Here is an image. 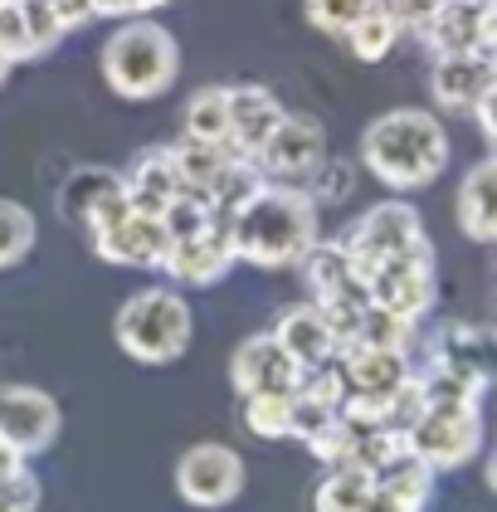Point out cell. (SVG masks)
<instances>
[{"label": "cell", "mask_w": 497, "mask_h": 512, "mask_svg": "<svg viewBox=\"0 0 497 512\" xmlns=\"http://www.w3.org/2000/svg\"><path fill=\"white\" fill-rule=\"evenodd\" d=\"M376 488H381L390 503H400L405 512H424L429 498H434V469L405 449V454H395L390 464L376 469Z\"/></svg>", "instance_id": "23"}, {"label": "cell", "mask_w": 497, "mask_h": 512, "mask_svg": "<svg viewBox=\"0 0 497 512\" xmlns=\"http://www.w3.org/2000/svg\"><path fill=\"white\" fill-rule=\"evenodd\" d=\"M0 10H5V5H0Z\"/></svg>", "instance_id": "45"}, {"label": "cell", "mask_w": 497, "mask_h": 512, "mask_svg": "<svg viewBox=\"0 0 497 512\" xmlns=\"http://www.w3.org/2000/svg\"><path fill=\"white\" fill-rule=\"evenodd\" d=\"M93 5H98V20H147L171 0H93Z\"/></svg>", "instance_id": "38"}, {"label": "cell", "mask_w": 497, "mask_h": 512, "mask_svg": "<svg viewBox=\"0 0 497 512\" xmlns=\"http://www.w3.org/2000/svg\"><path fill=\"white\" fill-rule=\"evenodd\" d=\"M298 274L307 283V303H327V298H342V293L366 288L356 278V269H351V254L342 249V239H317L298 259Z\"/></svg>", "instance_id": "22"}, {"label": "cell", "mask_w": 497, "mask_h": 512, "mask_svg": "<svg viewBox=\"0 0 497 512\" xmlns=\"http://www.w3.org/2000/svg\"><path fill=\"white\" fill-rule=\"evenodd\" d=\"M273 337H278V347L293 356L303 371L312 366H327V361H337V332L327 327V317L317 303H298V308H288V313H278V322L268 327Z\"/></svg>", "instance_id": "20"}, {"label": "cell", "mask_w": 497, "mask_h": 512, "mask_svg": "<svg viewBox=\"0 0 497 512\" xmlns=\"http://www.w3.org/2000/svg\"><path fill=\"white\" fill-rule=\"evenodd\" d=\"M376 5H381L395 25H400V35H420L444 0H376Z\"/></svg>", "instance_id": "36"}, {"label": "cell", "mask_w": 497, "mask_h": 512, "mask_svg": "<svg viewBox=\"0 0 497 512\" xmlns=\"http://www.w3.org/2000/svg\"><path fill=\"white\" fill-rule=\"evenodd\" d=\"M405 449L434 473L463 469L483 449V410L478 405H424V415L405 430Z\"/></svg>", "instance_id": "6"}, {"label": "cell", "mask_w": 497, "mask_h": 512, "mask_svg": "<svg viewBox=\"0 0 497 512\" xmlns=\"http://www.w3.org/2000/svg\"><path fill=\"white\" fill-rule=\"evenodd\" d=\"M176 493L191 508H225L244 493V459L230 444H215V439L191 444L176 459Z\"/></svg>", "instance_id": "10"}, {"label": "cell", "mask_w": 497, "mask_h": 512, "mask_svg": "<svg viewBox=\"0 0 497 512\" xmlns=\"http://www.w3.org/2000/svg\"><path fill=\"white\" fill-rule=\"evenodd\" d=\"M234 264H239V259H234L230 220L220 215L210 230H200V235H191V239H176V244L166 249L161 274L171 278V283H186V288H215Z\"/></svg>", "instance_id": "14"}, {"label": "cell", "mask_w": 497, "mask_h": 512, "mask_svg": "<svg viewBox=\"0 0 497 512\" xmlns=\"http://www.w3.org/2000/svg\"><path fill=\"white\" fill-rule=\"evenodd\" d=\"M371 5H376V0H303L307 20H312L322 35H332V40H342Z\"/></svg>", "instance_id": "34"}, {"label": "cell", "mask_w": 497, "mask_h": 512, "mask_svg": "<svg viewBox=\"0 0 497 512\" xmlns=\"http://www.w3.org/2000/svg\"><path fill=\"white\" fill-rule=\"evenodd\" d=\"M497 88V54H449L429 64V93L444 113H478V103Z\"/></svg>", "instance_id": "15"}, {"label": "cell", "mask_w": 497, "mask_h": 512, "mask_svg": "<svg viewBox=\"0 0 497 512\" xmlns=\"http://www.w3.org/2000/svg\"><path fill=\"white\" fill-rule=\"evenodd\" d=\"M225 220H230L234 259L254 269H298V259L322 239L317 200L303 186H278V181H264Z\"/></svg>", "instance_id": "1"}, {"label": "cell", "mask_w": 497, "mask_h": 512, "mask_svg": "<svg viewBox=\"0 0 497 512\" xmlns=\"http://www.w3.org/2000/svg\"><path fill=\"white\" fill-rule=\"evenodd\" d=\"M181 191L186 186H181V171L171 161V147H142L122 171V196L142 215H161Z\"/></svg>", "instance_id": "18"}, {"label": "cell", "mask_w": 497, "mask_h": 512, "mask_svg": "<svg viewBox=\"0 0 497 512\" xmlns=\"http://www.w3.org/2000/svg\"><path fill=\"white\" fill-rule=\"evenodd\" d=\"M234 147H215V142H195V137H181V142H171V161H176V171H181V186L186 191H210V181L230 166Z\"/></svg>", "instance_id": "26"}, {"label": "cell", "mask_w": 497, "mask_h": 512, "mask_svg": "<svg viewBox=\"0 0 497 512\" xmlns=\"http://www.w3.org/2000/svg\"><path fill=\"white\" fill-rule=\"evenodd\" d=\"M434 361L459 371L468 381H478L483 391L497 381V332L488 327H468V322H449L434 337Z\"/></svg>", "instance_id": "19"}, {"label": "cell", "mask_w": 497, "mask_h": 512, "mask_svg": "<svg viewBox=\"0 0 497 512\" xmlns=\"http://www.w3.org/2000/svg\"><path fill=\"white\" fill-rule=\"evenodd\" d=\"M424 239H429L424 235V220H420V210H415L410 200H381V205L361 210V215L346 225L342 249L351 254L356 278L366 283L371 269H381L385 259H400V254L420 249Z\"/></svg>", "instance_id": "5"}, {"label": "cell", "mask_w": 497, "mask_h": 512, "mask_svg": "<svg viewBox=\"0 0 497 512\" xmlns=\"http://www.w3.org/2000/svg\"><path fill=\"white\" fill-rule=\"evenodd\" d=\"M361 166L385 191H424L449 166V132L429 108H390L361 132Z\"/></svg>", "instance_id": "2"}, {"label": "cell", "mask_w": 497, "mask_h": 512, "mask_svg": "<svg viewBox=\"0 0 497 512\" xmlns=\"http://www.w3.org/2000/svg\"><path fill=\"white\" fill-rule=\"evenodd\" d=\"M483 473H488V488H493V493H497V449H493V454H488V464H483Z\"/></svg>", "instance_id": "43"}, {"label": "cell", "mask_w": 497, "mask_h": 512, "mask_svg": "<svg viewBox=\"0 0 497 512\" xmlns=\"http://www.w3.org/2000/svg\"><path fill=\"white\" fill-rule=\"evenodd\" d=\"M35 239H39V225H35V210L20 205V200L0 196V269H15L35 254Z\"/></svg>", "instance_id": "28"}, {"label": "cell", "mask_w": 497, "mask_h": 512, "mask_svg": "<svg viewBox=\"0 0 497 512\" xmlns=\"http://www.w3.org/2000/svg\"><path fill=\"white\" fill-rule=\"evenodd\" d=\"M434 293H439V283H434V249H429V239L420 249H410L400 259H385L381 269L366 274L371 308L405 317V322H420L434 308Z\"/></svg>", "instance_id": "7"}, {"label": "cell", "mask_w": 497, "mask_h": 512, "mask_svg": "<svg viewBox=\"0 0 497 512\" xmlns=\"http://www.w3.org/2000/svg\"><path fill=\"white\" fill-rule=\"evenodd\" d=\"M342 44L351 49V59H361V64H381L385 54L400 44V25L385 15L381 5H371V10H366V15L342 35Z\"/></svg>", "instance_id": "29"}, {"label": "cell", "mask_w": 497, "mask_h": 512, "mask_svg": "<svg viewBox=\"0 0 497 512\" xmlns=\"http://www.w3.org/2000/svg\"><path fill=\"white\" fill-rule=\"evenodd\" d=\"M113 337L122 356L142 361V366H171L191 352L195 337V313L181 288L156 283V288H137L113 317Z\"/></svg>", "instance_id": "4"}, {"label": "cell", "mask_w": 497, "mask_h": 512, "mask_svg": "<svg viewBox=\"0 0 497 512\" xmlns=\"http://www.w3.org/2000/svg\"><path fill=\"white\" fill-rule=\"evenodd\" d=\"M98 69L122 103H152L181 79V44L156 15L117 20V30L98 49Z\"/></svg>", "instance_id": "3"}, {"label": "cell", "mask_w": 497, "mask_h": 512, "mask_svg": "<svg viewBox=\"0 0 497 512\" xmlns=\"http://www.w3.org/2000/svg\"><path fill=\"white\" fill-rule=\"evenodd\" d=\"M195 142H215V147H230V93L220 83L200 88L191 103H186V132Z\"/></svg>", "instance_id": "27"}, {"label": "cell", "mask_w": 497, "mask_h": 512, "mask_svg": "<svg viewBox=\"0 0 497 512\" xmlns=\"http://www.w3.org/2000/svg\"><path fill=\"white\" fill-rule=\"evenodd\" d=\"M420 40L429 44L434 59L493 49V40H488V0H444L434 10V20L420 30Z\"/></svg>", "instance_id": "16"}, {"label": "cell", "mask_w": 497, "mask_h": 512, "mask_svg": "<svg viewBox=\"0 0 497 512\" xmlns=\"http://www.w3.org/2000/svg\"><path fill=\"white\" fill-rule=\"evenodd\" d=\"M15 74V54L5 49V40H0V88H5V79Z\"/></svg>", "instance_id": "42"}, {"label": "cell", "mask_w": 497, "mask_h": 512, "mask_svg": "<svg viewBox=\"0 0 497 512\" xmlns=\"http://www.w3.org/2000/svg\"><path fill=\"white\" fill-rule=\"evenodd\" d=\"M337 405H327V400H317V395L307 391H293V415H288V439H303V444H312L317 434H327L332 425H337Z\"/></svg>", "instance_id": "33"}, {"label": "cell", "mask_w": 497, "mask_h": 512, "mask_svg": "<svg viewBox=\"0 0 497 512\" xmlns=\"http://www.w3.org/2000/svg\"><path fill=\"white\" fill-rule=\"evenodd\" d=\"M259 171L278 186H307V176L327 161V127L312 113H283L264 147H259Z\"/></svg>", "instance_id": "8"}, {"label": "cell", "mask_w": 497, "mask_h": 512, "mask_svg": "<svg viewBox=\"0 0 497 512\" xmlns=\"http://www.w3.org/2000/svg\"><path fill=\"white\" fill-rule=\"evenodd\" d=\"M122 210H127L122 171H113V166H74L69 181L59 186V215L69 225H83L88 235L117 220Z\"/></svg>", "instance_id": "13"}, {"label": "cell", "mask_w": 497, "mask_h": 512, "mask_svg": "<svg viewBox=\"0 0 497 512\" xmlns=\"http://www.w3.org/2000/svg\"><path fill=\"white\" fill-rule=\"evenodd\" d=\"M215 220H220V210H215L210 200L200 196V191H181V196H176L171 205H166V210H161V225H166L171 244H176V239L200 235V230H210Z\"/></svg>", "instance_id": "31"}, {"label": "cell", "mask_w": 497, "mask_h": 512, "mask_svg": "<svg viewBox=\"0 0 497 512\" xmlns=\"http://www.w3.org/2000/svg\"><path fill=\"white\" fill-rule=\"evenodd\" d=\"M59 425H64V415H59V400L49 391L20 386V381L0 386V444H10L25 464L39 459L59 439Z\"/></svg>", "instance_id": "9"}, {"label": "cell", "mask_w": 497, "mask_h": 512, "mask_svg": "<svg viewBox=\"0 0 497 512\" xmlns=\"http://www.w3.org/2000/svg\"><path fill=\"white\" fill-rule=\"evenodd\" d=\"M288 415H293V395H244L239 400V420L254 439H288Z\"/></svg>", "instance_id": "30"}, {"label": "cell", "mask_w": 497, "mask_h": 512, "mask_svg": "<svg viewBox=\"0 0 497 512\" xmlns=\"http://www.w3.org/2000/svg\"><path fill=\"white\" fill-rule=\"evenodd\" d=\"M54 5V15L64 20V30L74 35V30H83L88 20H98V5L93 0H49Z\"/></svg>", "instance_id": "39"}, {"label": "cell", "mask_w": 497, "mask_h": 512, "mask_svg": "<svg viewBox=\"0 0 497 512\" xmlns=\"http://www.w3.org/2000/svg\"><path fill=\"white\" fill-rule=\"evenodd\" d=\"M0 5H20V0H0Z\"/></svg>", "instance_id": "44"}, {"label": "cell", "mask_w": 497, "mask_h": 512, "mask_svg": "<svg viewBox=\"0 0 497 512\" xmlns=\"http://www.w3.org/2000/svg\"><path fill=\"white\" fill-rule=\"evenodd\" d=\"M15 20H20V64L54 54V49H59V40L69 35V30H64V20L54 15V5H49V0H20V5H15Z\"/></svg>", "instance_id": "25"}, {"label": "cell", "mask_w": 497, "mask_h": 512, "mask_svg": "<svg viewBox=\"0 0 497 512\" xmlns=\"http://www.w3.org/2000/svg\"><path fill=\"white\" fill-rule=\"evenodd\" d=\"M351 186H356V171H351L346 161L327 157L322 166H317V171H312V176H307L303 191L317 200V210H322V205H332V200H346V196H351Z\"/></svg>", "instance_id": "35"}, {"label": "cell", "mask_w": 497, "mask_h": 512, "mask_svg": "<svg viewBox=\"0 0 497 512\" xmlns=\"http://www.w3.org/2000/svg\"><path fill=\"white\" fill-rule=\"evenodd\" d=\"M454 215L473 244H497V152L483 157L478 166H468V176L459 181Z\"/></svg>", "instance_id": "21"}, {"label": "cell", "mask_w": 497, "mask_h": 512, "mask_svg": "<svg viewBox=\"0 0 497 512\" xmlns=\"http://www.w3.org/2000/svg\"><path fill=\"white\" fill-rule=\"evenodd\" d=\"M225 93H230V147L239 157H259V147L273 137V127L283 122L288 108L264 83H234Z\"/></svg>", "instance_id": "17"}, {"label": "cell", "mask_w": 497, "mask_h": 512, "mask_svg": "<svg viewBox=\"0 0 497 512\" xmlns=\"http://www.w3.org/2000/svg\"><path fill=\"white\" fill-rule=\"evenodd\" d=\"M39 508V478L30 469L0 483V512H35Z\"/></svg>", "instance_id": "37"}, {"label": "cell", "mask_w": 497, "mask_h": 512, "mask_svg": "<svg viewBox=\"0 0 497 512\" xmlns=\"http://www.w3.org/2000/svg\"><path fill=\"white\" fill-rule=\"evenodd\" d=\"M303 381V366L278 347L273 332H254L244 337L230 356V386L234 395H293Z\"/></svg>", "instance_id": "12"}, {"label": "cell", "mask_w": 497, "mask_h": 512, "mask_svg": "<svg viewBox=\"0 0 497 512\" xmlns=\"http://www.w3.org/2000/svg\"><path fill=\"white\" fill-rule=\"evenodd\" d=\"M366 512H405V508H400V503H390L381 488H376V493H371V503H366Z\"/></svg>", "instance_id": "41"}, {"label": "cell", "mask_w": 497, "mask_h": 512, "mask_svg": "<svg viewBox=\"0 0 497 512\" xmlns=\"http://www.w3.org/2000/svg\"><path fill=\"white\" fill-rule=\"evenodd\" d=\"M371 493H376V473L361 469V464H337L317 483L312 512H366Z\"/></svg>", "instance_id": "24"}, {"label": "cell", "mask_w": 497, "mask_h": 512, "mask_svg": "<svg viewBox=\"0 0 497 512\" xmlns=\"http://www.w3.org/2000/svg\"><path fill=\"white\" fill-rule=\"evenodd\" d=\"M415 327H420V322H405V317H395V313L366 308L356 342H361V347H390V352H410V342H415ZM356 342H351V347H356Z\"/></svg>", "instance_id": "32"}, {"label": "cell", "mask_w": 497, "mask_h": 512, "mask_svg": "<svg viewBox=\"0 0 497 512\" xmlns=\"http://www.w3.org/2000/svg\"><path fill=\"white\" fill-rule=\"evenodd\" d=\"M25 469H30V464H25L10 444H0V483H5V478H15V473H25Z\"/></svg>", "instance_id": "40"}, {"label": "cell", "mask_w": 497, "mask_h": 512, "mask_svg": "<svg viewBox=\"0 0 497 512\" xmlns=\"http://www.w3.org/2000/svg\"><path fill=\"white\" fill-rule=\"evenodd\" d=\"M93 254L113 269H161L171 235L161 225V215H142V210H122L117 220H108L103 230H93Z\"/></svg>", "instance_id": "11"}]
</instances>
